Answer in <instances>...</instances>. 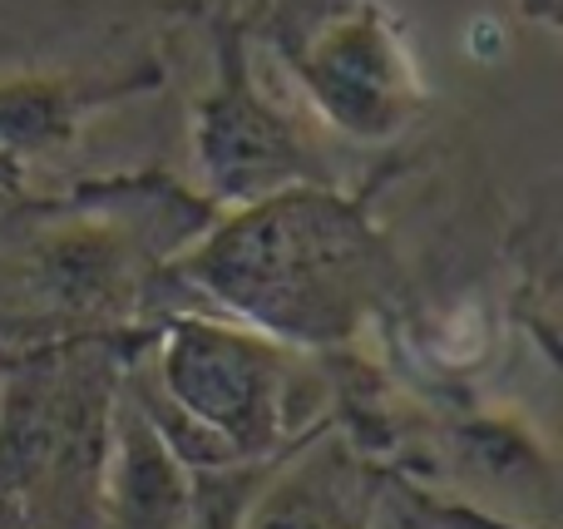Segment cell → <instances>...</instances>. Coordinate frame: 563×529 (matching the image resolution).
Instances as JSON below:
<instances>
[{
	"instance_id": "cell-7",
	"label": "cell",
	"mask_w": 563,
	"mask_h": 529,
	"mask_svg": "<svg viewBox=\"0 0 563 529\" xmlns=\"http://www.w3.org/2000/svg\"><path fill=\"white\" fill-rule=\"evenodd\" d=\"M371 491L341 445H317L267 491H253L238 529H366Z\"/></svg>"
},
{
	"instance_id": "cell-3",
	"label": "cell",
	"mask_w": 563,
	"mask_h": 529,
	"mask_svg": "<svg viewBox=\"0 0 563 529\" xmlns=\"http://www.w3.org/2000/svg\"><path fill=\"white\" fill-rule=\"evenodd\" d=\"M99 376L35 366L0 396V495H55L79 505L99 495L109 406Z\"/></svg>"
},
{
	"instance_id": "cell-5",
	"label": "cell",
	"mask_w": 563,
	"mask_h": 529,
	"mask_svg": "<svg viewBox=\"0 0 563 529\" xmlns=\"http://www.w3.org/2000/svg\"><path fill=\"white\" fill-rule=\"evenodd\" d=\"M198 154H203V174L233 198L277 194L291 178L311 174L307 144L267 99L253 95L233 45L223 55L218 89L198 114Z\"/></svg>"
},
{
	"instance_id": "cell-6",
	"label": "cell",
	"mask_w": 563,
	"mask_h": 529,
	"mask_svg": "<svg viewBox=\"0 0 563 529\" xmlns=\"http://www.w3.org/2000/svg\"><path fill=\"white\" fill-rule=\"evenodd\" d=\"M194 481L148 406L139 396L109 411L104 461H99V510L114 529H184Z\"/></svg>"
},
{
	"instance_id": "cell-2",
	"label": "cell",
	"mask_w": 563,
	"mask_h": 529,
	"mask_svg": "<svg viewBox=\"0 0 563 529\" xmlns=\"http://www.w3.org/2000/svg\"><path fill=\"white\" fill-rule=\"evenodd\" d=\"M164 401H139L184 465L267 461L287 436L291 356L257 332L178 322L164 346Z\"/></svg>"
},
{
	"instance_id": "cell-4",
	"label": "cell",
	"mask_w": 563,
	"mask_h": 529,
	"mask_svg": "<svg viewBox=\"0 0 563 529\" xmlns=\"http://www.w3.org/2000/svg\"><path fill=\"white\" fill-rule=\"evenodd\" d=\"M287 55L307 95L341 134L386 139L420 104V79L396 20L366 0L317 15L291 35Z\"/></svg>"
},
{
	"instance_id": "cell-9",
	"label": "cell",
	"mask_w": 563,
	"mask_h": 529,
	"mask_svg": "<svg viewBox=\"0 0 563 529\" xmlns=\"http://www.w3.org/2000/svg\"><path fill=\"white\" fill-rule=\"evenodd\" d=\"M257 491V471H233V465H213V475L194 481V505H188L184 529H238L243 510Z\"/></svg>"
},
{
	"instance_id": "cell-8",
	"label": "cell",
	"mask_w": 563,
	"mask_h": 529,
	"mask_svg": "<svg viewBox=\"0 0 563 529\" xmlns=\"http://www.w3.org/2000/svg\"><path fill=\"white\" fill-rule=\"evenodd\" d=\"M85 95L65 85H0V144L45 148L69 134Z\"/></svg>"
},
{
	"instance_id": "cell-1",
	"label": "cell",
	"mask_w": 563,
	"mask_h": 529,
	"mask_svg": "<svg viewBox=\"0 0 563 529\" xmlns=\"http://www.w3.org/2000/svg\"><path fill=\"white\" fill-rule=\"evenodd\" d=\"M380 243L331 194H263L198 247L194 277L247 322L291 342H341L380 283Z\"/></svg>"
}]
</instances>
